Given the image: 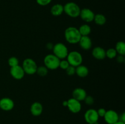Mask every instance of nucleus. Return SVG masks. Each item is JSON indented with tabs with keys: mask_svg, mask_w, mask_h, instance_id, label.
Instances as JSON below:
<instances>
[{
	"mask_svg": "<svg viewBox=\"0 0 125 124\" xmlns=\"http://www.w3.org/2000/svg\"><path fill=\"white\" fill-rule=\"evenodd\" d=\"M117 61L118 63H124L125 61V55H118V56L117 55Z\"/></svg>",
	"mask_w": 125,
	"mask_h": 124,
	"instance_id": "nucleus-30",
	"label": "nucleus"
},
{
	"mask_svg": "<svg viewBox=\"0 0 125 124\" xmlns=\"http://www.w3.org/2000/svg\"><path fill=\"white\" fill-rule=\"evenodd\" d=\"M78 44L83 49L88 51L92 46V41L89 36H81Z\"/></svg>",
	"mask_w": 125,
	"mask_h": 124,
	"instance_id": "nucleus-16",
	"label": "nucleus"
},
{
	"mask_svg": "<svg viewBox=\"0 0 125 124\" xmlns=\"http://www.w3.org/2000/svg\"><path fill=\"white\" fill-rule=\"evenodd\" d=\"M66 58L69 63L70 65L74 67H77L81 65L83 62V57L81 53L76 51L68 52Z\"/></svg>",
	"mask_w": 125,
	"mask_h": 124,
	"instance_id": "nucleus-5",
	"label": "nucleus"
},
{
	"mask_svg": "<svg viewBox=\"0 0 125 124\" xmlns=\"http://www.w3.org/2000/svg\"><path fill=\"white\" fill-rule=\"evenodd\" d=\"M87 96V94L86 91L84 89L81 88H76L72 92L73 98L79 101V102L84 101V98H85Z\"/></svg>",
	"mask_w": 125,
	"mask_h": 124,
	"instance_id": "nucleus-14",
	"label": "nucleus"
},
{
	"mask_svg": "<svg viewBox=\"0 0 125 124\" xmlns=\"http://www.w3.org/2000/svg\"><path fill=\"white\" fill-rule=\"evenodd\" d=\"M92 54L95 59L101 60L106 58V50L100 46H96L92 49Z\"/></svg>",
	"mask_w": 125,
	"mask_h": 124,
	"instance_id": "nucleus-15",
	"label": "nucleus"
},
{
	"mask_svg": "<svg viewBox=\"0 0 125 124\" xmlns=\"http://www.w3.org/2000/svg\"><path fill=\"white\" fill-rule=\"evenodd\" d=\"M89 70L87 67L85 65H81L76 67L75 74L78 75L79 77L85 78L89 75Z\"/></svg>",
	"mask_w": 125,
	"mask_h": 124,
	"instance_id": "nucleus-17",
	"label": "nucleus"
},
{
	"mask_svg": "<svg viewBox=\"0 0 125 124\" xmlns=\"http://www.w3.org/2000/svg\"><path fill=\"white\" fill-rule=\"evenodd\" d=\"M97 111V113L98 114V116L99 117H103L104 116L105 114H106V109H104V108H99Z\"/></svg>",
	"mask_w": 125,
	"mask_h": 124,
	"instance_id": "nucleus-29",
	"label": "nucleus"
},
{
	"mask_svg": "<svg viewBox=\"0 0 125 124\" xmlns=\"http://www.w3.org/2000/svg\"></svg>",
	"mask_w": 125,
	"mask_h": 124,
	"instance_id": "nucleus-35",
	"label": "nucleus"
},
{
	"mask_svg": "<svg viewBox=\"0 0 125 124\" xmlns=\"http://www.w3.org/2000/svg\"><path fill=\"white\" fill-rule=\"evenodd\" d=\"M52 0H36L37 3L41 6H46L50 4Z\"/></svg>",
	"mask_w": 125,
	"mask_h": 124,
	"instance_id": "nucleus-28",
	"label": "nucleus"
},
{
	"mask_svg": "<svg viewBox=\"0 0 125 124\" xmlns=\"http://www.w3.org/2000/svg\"><path fill=\"white\" fill-rule=\"evenodd\" d=\"M52 50L53 54L60 60L65 59L69 52L65 44L62 43H57L54 44Z\"/></svg>",
	"mask_w": 125,
	"mask_h": 124,
	"instance_id": "nucleus-4",
	"label": "nucleus"
},
{
	"mask_svg": "<svg viewBox=\"0 0 125 124\" xmlns=\"http://www.w3.org/2000/svg\"><path fill=\"white\" fill-rule=\"evenodd\" d=\"M53 46L54 45L52 44L51 43H48L47 45H46V47H47V49H48L52 50V47H53Z\"/></svg>",
	"mask_w": 125,
	"mask_h": 124,
	"instance_id": "nucleus-32",
	"label": "nucleus"
},
{
	"mask_svg": "<svg viewBox=\"0 0 125 124\" xmlns=\"http://www.w3.org/2000/svg\"><path fill=\"white\" fill-rule=\"evenodd\" d=\"M95 15L91 9L89 8H84L81 10L79 17L85 23H90L94 21Z\"/></svg>",
	"mask_w": 125,
	"mask_h": 124,
	"instance_id": "nucleus-10",
	"label": "nucleus"
},
{
	"mask_svg": "<svg viewBox=\"0 0 125 124\" xmlns=\"http://www.w3.org/2000/svg\"><path fill=\"white\" fill-rule=\"evenodd\" d=\"M61 60L56 55L52 54H48L45 57L43 60L45 66L50 70H55L59 68Z\"/></svg>",
	"mask_w": 125,
	"mask_h": 124,
	"instance_id": "nucleus-3",
	"label": "nucleus"
},
{
	"mask_svg": "<svg viewBox=\"0 0 125 124\" xmlns=\"http://www.w3.org/2000/svg\"><path fill=\"white\" fill-rule=\"evenodd\" d=\"M7 63H8L9 66L11 68V67L18 65L19 64V60L16 57H11L8 59Z\"/></svg>",
	"mask_w": 125,
	"mask_h": 124,
	"instance_id": "nucleus-24",
	"label": "nucleus"
},
{
	"mask_svg": "<svg viewBox=\"0 0 125 124\" xmlns=\"http://www.w3.org/2000/svg\"><path fill=\"white\" fill-rule=\"evenodd\" d=\"M84 118L85 121L87 124H98L99 116L97 113V111L93 108L87 109L84 113Z\"/></svg>",
	"mask_w": 125,
	"mask_h": 124,
	"instance_id": "nucleus-7",
	"label": "nucleus"
},
{
	"mask_svg": "<svg viewBox=\"0 0 125 124\" xmlns=\"http://www.w3.org/2000/svg\"><path fill=\"white\" fill-rule=\"evenodd\" d=\"M115 51H117V54L125 55V43L124 41H118L115 45Z\"/></svg>",
	"mask_w": 125,
	"mask_h": 124,
	"instance_id": "nucleus-21",
	"label": "nucleus"
},
{
	"mask_svg": "<svg viewBox=\"0 0 125 124\" xmlns=\"http://www.w3.org/2000/svg\"><path fill=\"white\" fill-rule=\"evenodd\" d=\"M81 8L74 2H68L63 6V12L71 18H77L79 17Z\"/></svg>",
	"mask_w": 125,
	"mask_h": 124,
	"instance_id": "nucleus-2",
	"label": "nucleus"
},
{
	"mask_svg": "<svg viewBox=\"0 0 125 124\" xmlns=\"http://www.w3.org/2000/svg\"><path fill=\"white\" fill-rule=\"evenodd\" d=\"M117 51H115V48H109L106 51V57L109 59H114L117 57Z\"/></svg>",
	"mask_w": 125,
	"mask_h": 124,
	"instance_id": "nucleus-23",
	"label": "nucleus"
},
{
	"mask_svg": "<svg viewBox=\"0 0 125 124\" xmlns=\"http://www.w3.org/2000/svg\"><path fill=\"white\" fill-rule=\"evenodd\" d=\"M43 107L42 104L39 102H35L31 105L30 112L34 116H39L43 113Z\"/></svg>",
	"mask_w": 125,
	"mask_h": 124,
	"instance_id": "nucleus-13",
	"label": "nucleus"
},
{
	"mask_svg": "<svg viewBox=\"0 0 125 124\" xmlns=\"http://www.w3.org/2000/svg\"><path fill=\"white\" fill-rule=\"evenodd\" d=\"M69 66H70V64L67 60L62 59L60 60L59 66V68H60L61 69H63V70H65V69H67Z\"/></svg>",
	"mask_w": 125,
	"mask_h": 124,
	"instance_id": "nucleus-25",
	"label": "nucleus"
},
{
	"mask_svg": "<svg viewBox=\"0 0 125 124\" xmlns=\"http://www.w3.org/2000/svg\"><path fill=\"white\" fill-rule=\"evenodd\" d=\"M49 69L46 68L45 66H40L37 67V69L36 73L35 74H37L40 77H45L48 73Z\"/></svg>",
	"mask_w": 125,
	"mask_h": 124,
	"instance_id": "nucleus-22",
	"label": "nucleus"
},
{
	"mask_svg": "<svg viewBox=\"0 0 125 124\" xmlns=\"http://www.w3.org/2000/svg\"><path fill=\"white\" fill-rule=\"evenodd\" d=\"M62 105H63V106H64L67 107V100L63 101V103H62Z\"/></svg>",
	"mask_w": 125,
	"mask_h": 124,
	"instance_id": "nucleus-34",
	"label": "nucleus"
},
{
	"mask_svg": "<svg viewBox=\"0 0 125 124\" xmlns=\"http://www.w3.org/2000/svg\"><path fill=\"white\" fill-rule=\"evenodd\" d=\"M66 74L69 76H72V75L75 74L76 72V67L70 65L67 69H65Z\"/></svg>",
	"mask_w": 125,
	"mask_h": 124,
	"instance_id": "nucleus-26",
	"label": "nucleus"
},
{
	"mask_svg": "<svg viewBox=\"0 0 125 124\" xmlns=\"http://www.w3.org/2000/svg\"><path fill=\"white\" fill-rule=\"evenodd\" d=\"M85 104L87 105H92L94 103V98L91 96H87L84 100Z\"/></svg>",
	"mask_w": 125,
	"mask_h": 124,
	"instance_id": "nucleus-27",
	"label": "nucleus"
},
{
	"mask_svg": "<svg viewBox=\"0 0 125 124\" xmlns=\"http://www.w3.org/2000/svg\"><path fill=\"white\" fill-rule=\"evenodd\" d=\"M103 118L107 124H114L119 120V115L115 111L109 109L106 111Z\"/></svg>",
	"mask_w": 125,
	"mask_h": 124,
	"instance_id": "nucleus-9",
	"label": "nucleus"
},
{
	"mask_svg": "<svg viewBox=\"0 0 125 124\" xmlns=\"http://www.w3.org/2000/svg\"><path fill=\"white\" fill-rule=\"evenodd\" d=\"M68 110L72 113L77 114L81 110L82 106L81 102L74 99V98H70L67 100V106Z\"/></svg>",
	"mask_w": 125,
	"mask_h": 124,
	"instance_id": "nucleus-8",
	"label": "nucleus"
},
{
	"mask_svg": "<svg viewBox=\"0 0 125 124\" xmlns=\"http://www.w3.org/2000/svg\"><path fill=\"white\" fill-rule=\"evenodd\" d=\"M14 102L9 97H3L0 99V108L4 111H9L13 109Z\"/></svg>",
	"mask_w": 125,
	"mask_h": 124,
	"instance_id": "nucleus-12",
	"label": "nucleus"
},
{
	"mask_svg": "<svg viewBox=\"0 0 125 124\" xmlns=\"http://www.w3.org/2000/svg\"><path fill=\"white\" fill-rule=\"evenodd\" d=\"M10 74L12 78L15 80H21L25 75L23 68L19 64L15 66L11 67L10 69Z\"/></svg>",
	"mask_w": 125,
	"mask_h": 124,
	"instance_id": "nucleus-11",
	"label": "nucleus"
},
{
	"mask_svg": "<svg viewBox=\"0 0 125 124\" xmlns=\"http://www.w3.org/2000/svg\"><path fill=\"white\" fill-rule=\"evenodd\" d=\"M106 17L103 14L101 13H97V14L95 15V17H94V21L96 24L98 26H103L106 23Z\"/></svg>",
	"mask_w": 125,
	"mask_h": 124,
	"instance_id": "nucleus-20",
	"label": "nucleus"
},
{
	"mask_svg": "<svg viewBox=\"0 0 125 124\" xmlns=\"http://www.w3.org/2000/svg\"><path fill=\"white\" fill-rule=\"evenodd\" d=\"M51 15L54 17H59L63 13V6L61 4H56L50 9Z\"/></svg>",
	"mask_w": 125,
	"mask_h": 124,
	"instance_id": "nucleus-18",
	"label": "nucleus"
},
{
	"mask_svg": "<svg viewBox=\"0 0 125 124\" xmlns=\"http://www.w3.org/2000/svg\"><path fill=\"white\" fill-rule=\"evenodd\" d=\"M119 120L125 123V113H123L120 115H119Z\"/></svg>",
	"mask_w": 125,
	"mask_h": 124,
	"instance_id": "nucleus-31",
	"label": "nucleus"
},
{
	"mask_svg": "<svg viewBox=\"0 0 125 124\" xmlns=\"http://www.w3.org/2000/svg\"><path fill=\"white\" fill-rule=\"evenodd\" d=\"M78 30L81 36H89L91 33L92 29L91 27L89 24H84L78 28Z\"/></svg>",
	"mask_w": 125,
	"mask_h": 124,
	"instance_id": "nucleus-19",
	"label": "nucleus"
},
{
	"mask_svg": "<svg viewBox=\"0 0 125 124\" xmlns=\"http://www.w3.org/2000/svg\"><path fill=\"white\" fill-rule=\"evenodd\" d=\"M114 124H125V122H121L120 121V120H118V121H117V122L114 123Z\"/></svg>",
	"mask_w": 125,
	"mask_h": 124,
	"instance_id": "nucleus-33",
	"label": "nucleus"
},
{
	"mask_svg": "<svg viewBox=\"0 0 125 124\" xmlns=\"http://www.w3.org/2000/svg\"><path fill=\"white\" fill-rule=\"evenodd\" d=\"M64 37L66 41L70 44H75L79 43L81 35L78 28L73 26L67 27L65 30Z\"/></svg>",
	"mask_w": 125,
	"mask_h": 124,
	"instance_id": "nucleus-1",
	"label": "nucleus"
},
{
	"mask_svg": "<svg viewBox=\"0 0 125 124\" xmlns=\"http://www.w3.org/2000/svg\"><path fill=\"white\" fill-rule=\"evenodd\" d=\"M37 67L36 62L31 58H27L24 59L22 64V68L24 70V73L28 75L35 74L36 73Z\"/></svg>",
	"mask_w": 125,
	"mask_h": 124,
	"instance_id": "nucleus-6",
	"label": "nucleus"
}]
</instances>
